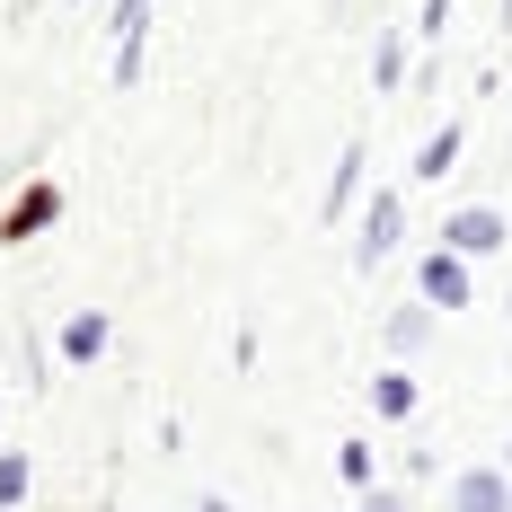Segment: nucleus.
I'll return each mask as SVG.
<instances>
[{
	"label": "nucleus",
	"instance_id": "1",
	"mask_svg": "<svg viewBox=\"0 0 512 512\" xmlns=\"http://www.w3.org/2000/svg\"><path fill=\"white\" fill-rule=\"evenodd\" d=\"M398 230H407L398 195H371V212H362V239H354V256H362V265H380V256L398 248Z\"/></svg>",
	"mask_w": 512,
	"mask_h": 512
},
{
	"label": "nucleus",
	"instance_id": "2",
	"mask_svg": "<svg viewBox=\"0 0 512 512\" xmlns=\"http://www.w3.org/2000/svg\"><path fill=\"white\" fill-rule=\"evenodd\" d=\"M442 239H451V256H486V248H504V221H495L486 204H468V212L442 221Z\"/></svg>",
	"mask_w": 512,
	"mask_h": 512
},
{
	"label": "nucleus",
	"instance_id": "3",
	"mask_svg": "<svg viewBox=\"0 0 512 512\" xmlns=\"http://www.w3.org/2000/svg\"><path fill=\"white\" fill-rule=\"evenodd\" d=\"M142 27H151V0H124L115 9V80L142 71Z\"/></svg>",
	"mask_w": 512,
	"mask_h": 512
},
{
	"label": "nucleus",
	"instance_id": "4",
	"mask_svg": "<svg viewBox=\"0 0 512 512\" xmlns=\"http://www.w3.org/2000/svg\"><path fill=\"white\" fill-rule=\"evenodd\" d=\"M451 512H512V486L495 468H468L460 486H451Z\"/></svg>",
	"mask_w": 512,
	"mask_h": 512
},
{
	"label": "nucleus",
	"instance_id": "5",
	"mask_svg": "<svg viewBox=\"0 0 512 512\" xmlns=\"http://www.w3.org/2000/svg\"><path fill=\"white\" fill-rule=\"evenodd\" d=\"M424 301H442V309H460V301H468V265H460L451 248L424 256Z\"/></svg>",
	"mask_w": 512,
	"mask_h": 512
},
{
	"label": "nucleus",
	"instance_id": "6",
	"mask_svg": "<svg viewBox=\"0 0 512 512\" xmlns=\"http://www.w3.org/2000/svg\"><path fill=\"white\" fill-rule=\"evenodd\" d=\"M53 212H62V195H53V186H36L27 204H18V212H9V221H0V239H36V230H45Z\"/></svg>",
	"mask_w": 512,
	"mask_h": 512
},
{
	"label": "nucleus",
	"instance_id": "7",
	"mask_svg": "<svg viewBox=\"0 0 512 512\" xmlns=\"http://www.w3.org/2000/svg\"><path fill=\"white\" fill-rule=\"evenodd\" d=\"M62 354H71V362H98V354H106V318H98V309L62 327Z\"/></svg>",
	"mask_w": 512,
	"mask_h": 512
},
{
	"label": "nucleus",
	"instance_id": "8",
	"mask_svg": "<svg viewBox=\"0 0 512 512\" xmlns=\"http://www.w3.org/2000/svg\"><path fill=\"white\" fill-rule=\"evenodd\" d=\"M442 168H460V124H442V133L415 151V177H442Z\"/></svg>",
	"mask_w": 512,
	"mask_h": 512
},
{
	"label": "nucleus",
	"instance_id": "9",
	"mask_svg": "<svg viewBox=\"0 0 512 512\" xmlns=\"http://www.w3.org/2000/svg\"><path fill=\"white\" fill-rule=\"evenodd\" d=\"M371 407H380V415H407V407H415V389H407V380H398V371H389V380L371 389Z\"/></svg>",
	"mask_w": 512,
	"mask_h": 512
},
{
	"label": "nucleus",
	"instance_id": "10",
	"mask_svg": "<svg viewBox=\"0 0 512 512\" xmlns=\"http://www.w3.org/2000/svg\"><path fill=\"white\" fill-rule=\"evenodd\" d=\"M354 177H362V151L336 159V186H327V212H345V195H354Z\"/></svg>",
	"mask_w": 512,
	"mask_h": 512
},
{
	"label": "nucleus",
	"instance_id": "11",
	"mask_svg": "<svg viewBox=\"0 0 512 512\" xmlns=\"http://www.w3.org/2000/svg\"><path fill=\"white\" fill-rule=\"evenodd\" d=\"M0 504H27V460H0Z\"/></svg>",
	"mask_w": 512,
	"mask_h": 512
},
{
	"label": "nucleus",
	"instance_id": "12",
	"mask_svg": "<svg viewBox=\"0 0 512 512\" xmlns=\"http://www.w3.org/2000/svg\"><path fill=\"white\" fill-rule=\"evenodd\" d=\"M415 27H424V36H442V27H451V0H424V18H415Z\"/></svg>",
	"mask_w": 512,
	"mask_h": 512
},
{
	"label": "nucleus",
	"instance_id": "13",
	"mask_svg": "<svg viewBox=\"0 0 512 512\" xmlns=\"http://www.w3.org/2000/svg\"><path fill=\"white\" fill-rule=\"evenodd\" d=\"M362 512H407V504H389V495H371V504H362Z\"/></svg>",
	"mask_w": 512,
	"mask_h": 512
},
{
	"label": "nucleus",
	"instance_id": "14",
	"mask_svg": "<svg viewBox=\"0 0 512 512\" xmlns=\"http://www.w3.org/2000/svg\"><path fill=\"white\" fill-rule=\"evenodd\" d=\"M195 512H230V504H195Z\"/></svg>",
	"mask_w": 512,
	"mask_h": 512
}]
</instances>
